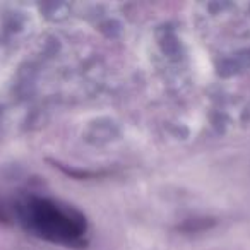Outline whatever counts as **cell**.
<instances>
[{
  "label": "cell",
  "instance_id": "1",
  "mask_svg": "<svg viewBox=\"0 0 250 250\" xmlns=\"http://www.w3.org/2000/svg\"><path fill=\"white\" fill-rule=\"evenodd\" d=\"M33 223L38 226L45 236H52L55 240H76L83 231V225L72 219L65 211L59 209L55 204H48L40 201L33 208Z\"/></svg>",
  "mask_w": 250,
  "mask_h": 250
}]
</instances>
